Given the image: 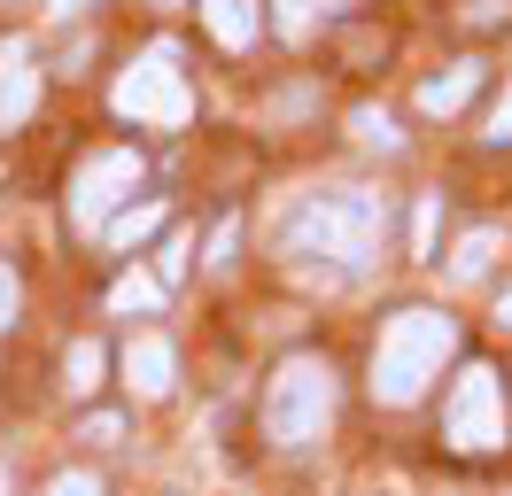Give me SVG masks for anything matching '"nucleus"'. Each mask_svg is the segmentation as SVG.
<instances>
[{
	"label": "nucleus",
	"instance_id": "obj_1",
	"mask_svg": "<svg viewBox=\"0 0 512 496\" xmlns=\"http://www.w3.org/2000/svg\"><path fill=\"white\" fill-rule=\"evenodd\" d=\"M388 233V202L373 186H334V194H311L303 210L280 225V248L295 264H334V272H365L381 256Z\"/></svg>",
	"mask_w": 512,
	"mask_h": 496
},
{
	"label": "nucleus",
	"instance_id": "obj_2",
	"mask_svg": "<svg viewBox=\"0 0 512 496\" xmlns=\"http://www.w3.org/2000/svg\"><path fill=\"white\" fill-rule=\"evenodd\" d=\"M450 357H458V318L450 310H435V303L388 310L381 334H373V403H388V411L419 403L443 380Z\"/></svg>",
	"mask_w": 512,
	"mask_h": 496
},
{
	"label": "nucleus",
	"instance_id": "obj_3",
	"mask_svg": "<svg viewBox=\"0 0 512 496\" xmlns=\"http://www.w3.org/2000/svg\"><path fill=\"white\" fill-rule=\"evenodd\" d=\"M334 419H342V372H334V357H319V349L280 357V372L264 380V434L280 450H311Z\"/></svg>",
	"mask_w": 512,
	"mask_h": 496
},
{
	"label": "nucleus",
	"instance_id": "obj_4",
	"mask_svg": "<svg viewBox=\"0 0 512 496\" xmlns=\"http://www.w3.org/2000/svg\"><path fill=\"white\" fill-rule=\"evenodd\" d=\"M443 450L450 458H505L512 450V396L489 357H466L443 396Z\"/></svg>",
	"mask_w": 512,
	"mask_h": 496
},
{
	"label": "nucleus",
	"instance_id": "obj_5",
	"mask_svg": "<svg viewBox=\"0 0 512 496\" xmlns=\"http://www.w3.org/2000/svg\"><path fill=\"white\" fill-rule=\"evenodd\" d=\"M109 109L125 124H140V132H187L194 124V78L179 70V47L156 39L148 55H132L125 78L109 86Z\"/></svg>",
	"mask_w": 512,
	"mask_h": 496
},
{
	"label": "nucleus",
	"instance_id": "obj_6",
	"mask_svg": "<svg viewBox=\"0 0 512 496\" xmlns=\"http://www.w3.org/2000/svg\"><path fill=\"white\" fill-rule=\"evenodd\" d=\"M148 179V163H140V148H94L78 171H70V225L78 233H109V210L117 202H132V186Z\"/></svg>",
	"mask_w": 512,
	"mask_h": 496
},
{
	"label": "nucleus",
	"instance_id": "obj_7",
	"mask_svg": "<svg viewBox=\"0 0 512 496\" xmlns=\"http://www.w3.org/2000/svg\"><path fill=\"white\" fill-rule=\"evenodd\" d=\"M117 380H125V396L163 403L171 388H179V349H171L163 334H132L125 349H117Z\"/></svg>",
	"mask_w": 512,
	"mask_h": 496
},
{
	"label": "nucleus",
	"instance_id": "obj_8",
	"mask_svg": "<svg viewBox=\"0 0 512 496\" xmlns=\"http://www.w3.org/2000/svg\"><path fill=\"white\" fill-rule=\"evenodd\" d=\"M39 109V55L32 39H0V140L24 132Z\"/></svg>",
	"mask_w": 512,
	"mask_h": 496
},
{
	"label": "nucleus",
	"instance_id": "obj_9",
	"mask_svg": "<svg viewBox=\"0 0 512 496\" xmlns=\"http://www.w3.org/2000/svg\"><path fill=\"white\" fill-rule=\"evenodd\" d=\"M481 78H489V62H481V55L450 62L443 78H427V86H419V109H427V117H458V109L474 101V86H481Z\"/></svg>",
	"mask_w": 512,
	"mask_h": 496
},
{
	"label": "nucleus",
	"instance_id": "obj_10",
	"mask_svg": "<svg viewBox=\"0 0 512 496\" xmlns=\"http://www.w3.org/2000/svg\"><path fill=\"white\" fill-rule=\"evenodd\" d=\"M202 31L218 39L225 55H241V47H256V31H264V8L256 0H202Z\"/></svg>",
	"mask_w": 512,
	"mask_h": 496
},
{
	"label": "nucleus",
	"instance_id": "obj_11",
	"mask_svg": "<svg viewBox=\"0 0 512 496\" xmlns=\"http://www.w3.org/2000/svg\"><path fill=\"white\" fill-rule=\"evenodd\" d=\"M101 372H109V349L78 334V341L63 349V396H78V403H86V396L101 388Z\"/></svg>",
	"mask_w": 512,
	"mask_h": 496
},
{
	"label": "nucleus",
	"instance_id": "obj_12",
	"mask_svg": "<svg viewBox=\"0 0 512 496\" xmlns=\"http://www.w3.org/2000/svg\"><path fill=\"white\" fill-rule=\"evenodd\" d=\"M350 0H272V31L280 39H311V31L326 24V16H342Z\"/></svg>",
	"mask_w": 512,
	"mask_h": 496
},
{
	"label": "nucleus",
	"instance_id": "obj_13",
	"mask_svg": "<svg viewBox=\"0 0 512 496\" xmlns=\"http://www.w3.org/2000/svg\"><path fill=\"white\" fill-rule=\"evenodd\" d=\"M497 248H505V233H497V225H474L466 241L450 248V279H481L489 264H497Z\"/></svg>",
	"mask_w": 512,
	"mask_h": 496
},
{
	"label": "nucleus",
	"instance_id": "obj_14",
	"mask_svg": "<svg viewBox=\"0 0 512 496\" xmlns=\"http://www.w3.org/2000/svg\"><path fill=\"white\" fill-rule=\"evenodd\" d=\"M163 217H171L163 202H140V210L125 202V217H109V233H101V241H109V248H140V241H156V233H163Z\"/></svg>",
	"mask_w": 512,
	"mask_h": 496
},
{
	"label": "nucleus",
	"instance_id": "obj_15",
	"mask_svg": "<svg viewBox=\"0 0 512 496\" xmlns=\"http://www.w3.org/2000/svg\"><path fill=\"white\" fill-rule=\"evenodd\" d=\"M350 132L365 140V148H381V155H396L404 140H396V117L388 109H350Z\"/></svg>",
	"mask_w": 512,
	"mask_h": 496
},
{
	"label": "nucleus",
	"instance_id": "obj_16",
	"mask_svg": "<svg viewBox=\"0 0 512 496\" xmlns=\"http://www.w3.org/2000/svg\"><path fill=\"white\" fill-rule=\"evenodd\" d=\"M156 303H163V279H148V272H125L109 287V310H156Z\"/></svg>",
	"mask_w": 512,
	"mask_h": 496
},
{
	"label": "nucleus",
	"instance_id": "obj_17",
	"mask_svg": "<svg viewBox=\"0 0 512 496\" xmlns=\"http://www.w3.org/2000/svg\"><path fill=\"white\" fill-rule=\"evenodd\" d=\"M39 496H109V489H101L94 465H63V473H47V489H39Z\"/></svg>",
	"mask_w": 512,
	"mask_h": 496
},
{
	"label": "nucleus",
	"instance_id": "obj_18",
	"mask_svg": "<svg viewBox=\"0 0 512 496\" xmlns=\"http://www.w3.org/2000/svg\"><path fill=\"white\" fill-rule=\"evenodd\" d=\"M16 318H24V279H16V264L0 256V334H8Z\"/></svg>",
	"mask_w": 512,
	"mask_h": 496
},
{
	"label": "nucleus",
	"instance_id": "obj_19",
	"mask_svg": "<svg viewBox=\"0 0 512 496\" xmlns=\"http://www.w3.org/2000/svg\"><path fill=\"white\" fill-rule=\"evenodd\" d=\"M86 442H94V450H117V442H125V419H117V411H94V419H86Z\"/></svg>",
	"mask_w": 512,
	"mask_h": 496
},
{
	"label": "nucleus",
	"instance_id": "obj_20",
	"mask_svg": "<svg viewBox=\"0 0 512 496\" xmlns=\"http://www.w3.org/2000/svg\"><path fill=\"white\" fill-rule=\"evenodd\" d=\"M481 132H489L497 148H505V140H512V78H505V93L489 101V117H481Z\"/></svg>",
	"mask_w": 512,
	"mask_h": 496
},
{
	"label": "nucleus",
	"instance_id": "obj_21",
	"mask_svg": "<svg viewBox=\"0 0 512 496\" xmlns=\"http://www.w3.org/2000/svg\"><path fill=\"white\" fill-rule=\"evenodd\" d=\"M179 272H187V241H163V248H156V279L171 287Z\"/></svg>",
	"mask_w": 512,
	"mask_h": 496
},
{
	"label": "nucleus",
	"instance_id": "obj_22",
	"mask_svg": "<svg viewBox=\"0 0 512 496\" xmlns=\"http://www.w3.org/2000/svg\"><path fill=\"white\" fill-rule=\"evenodd\" d=\"M458 16H466V24H505V16H512V0H466Z\"/></svg>",
	"mask_w": 512,
	"mask_h": 496
},
{
	"label": "nucleus",
	"instance_id": "obj_23",
	"mask_svg": "<svg viewBox=\"0 0 512 496\" xmlns=\"http://www.w3.org/2000/svg\"><path fill=\"white\" fill-rule=\"evenodd\" d=\"M210 264H233V217H225L218 233H210Z\"/></svg>",
	"mask_w": 512,
	"mask_h": 496
},
{
	"label": "nucleus",
	"instance_id": "obj_24",
	"mask_svg": "<svg viewBox=\"0 0 512 496\" xmlns=\"http://www.w3.org/2000/svg\"><path fill=\"white\" fill-rule=\"evenodd\" d=\"M86 8H94V0H55L47 16H55V24H70V16H86Z\"/></svg>",
	"mask_w": 512,
	"mask_h": 496
},
{
	"label": "nucleus",
	"instance_id": "obj_25",
	"mask_svg": "<svg viewBox=\"0 0 512 496\" xmlns=\"http://www.w3.org/2000/svg\"><path fill=\"white\" fill-rule=\"evenodd\" d=\"M497 326H512V295H497Z\"/></svg>",
	"mask_w": 512,
	"mask_h": 496
},
{
	"label": "nucleus",
	"instance_id": "obj_26",
	"mask_svg": "<svg viewBox=\"0 0 512 496\" xmlns=\"http://www.w3.org/2000/svg\"><path fill=\"white\" fill-rule=\"evenodd\" d=\"M0 496H16V473H8V465H0Z\"/></svg>",
	"mask_w": 512,
	"mask_h": 496
}]
</instances>
